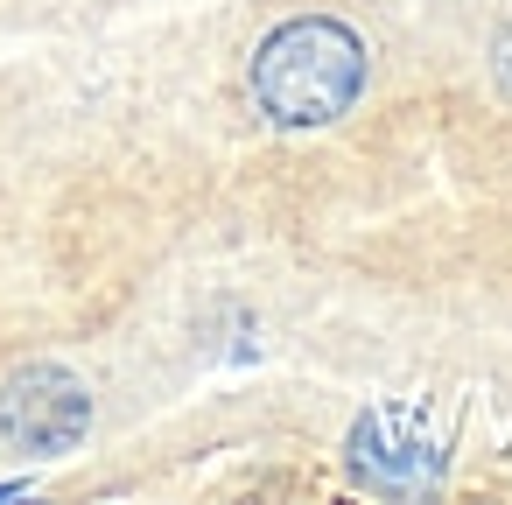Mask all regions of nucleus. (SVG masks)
Returning a JSON list of instances; mask_svg holds the SVG:
<instances>
[{
  "label": "nucleus",
  "mask_w": 512,
  "mask_h": 505,
  "mask_svg": "<svg viewBox=\"0 0 512 505\" xmlns=\"http://www.w3.org/2000/svg\"><path fill=\"white\" fill-rule=\"evenodd\" d=\"M365 92V43L330 15H295L253 50V99L274 127H330Z\"/></svg>",
  "instance_id": "obj_1"
},
{
  "label": "nucleus",
  "mask_w": 512,
  "mask_h": 505,
  "mask_svg": "<svg viewBox=\"0 0 512 505\" xmlns=\"http://www.w3.org/2000/svg\"><path fill=\"white\" fill-rule=\"evenodd\" d=\"M0 428H8L15 449H36V456L78 442V435H85V393H78V379H64V372H29L8 400H0Z\"/></svg>",
  "instance_id": "obj_2"
}]
</instances>
